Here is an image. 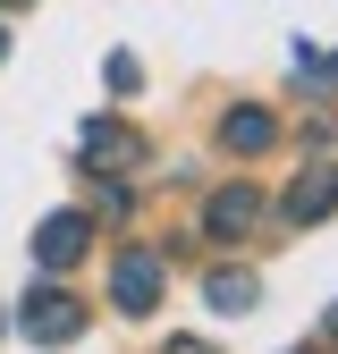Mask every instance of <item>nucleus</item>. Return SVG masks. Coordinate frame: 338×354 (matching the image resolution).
Returning <instances> with one entry per match:
<instances>
[{
  "label": "nucleus",
  "instance_id": "9",
  "mask_svg": "<svg viewBox=\"0 0 338 354\" xmlns=\"http://www.w3.org/2000/svg\"><path fill=\"white\" fill-rule=\"evenodd\" d=\"M296 84L330 93V84H338V51H296Z\"/></svg>",
  "mask_w": 338,
  "mask_h": 354
},
{
  "label": "nucleus",
  "instance_id": "2",
  "mask_svg": "<svg viewBox=\"0 0 338 354\" xmlns=\"http://www.w3.org/2000/svg\"><path fill=\"white\" fill-rule=\"evenodd\" d=\"M330 211H338V169H330V160L296 169L287 194H279V219H287V228H313V219H330Z\"/></svg>",
  "mask_w": 338,
  "mask_h": 354
},
{
  "label": "nucleus",
  "instance_id": "6",
  "mask_svg": "<svg viewBox=\"0 0 338 354\" xmlns=\"http://www.w3.org/2000/svg\"><path fill=\"white\" fill-rule=\"evenodd\" d=\"M144 160V136H136V127H118V118H94V127H84V169H136Z\"/></svg>",
  "mask_w": 338,
  "mask_h": 354
},
{
  "label": "nucleus",
  "instance_id": "7",
  "mask_svg": "<svg viewBox=\"0 0 338 354\" xmlns=\"http://www.w3.org/2000/svg\"><path fill=\"white\" fill-rule=\"evenodd\" d=\"M271 136H279L271 110H229V118H220V144H229V152H271Z\"/></svg>",
  "mask_w": 338,
  "mask_h": 354
},
{
  "label": "nucleus",
  "instance_id": "1",
  "mask_svg": "<svg viewBox=\"0 0 338 354\" xmlns=\"http://www.w3.org/2000/svg\"><path fill=\"white\" fill-rule=\"evenodd\" d=\"M84 295H68V287H34L26 304H17V329L34 337V346H68V337H84Z\"/></svg>",
  "mask_w": 338,
  "mask_h": 354
},
{
  "label": "nucleus",
  "instance_id": "5",
  "mask_svg": "<svg viewBox=\"0 0 338 354\" xmlns=\"http://www.w3.org/2000/svg\"><path fill=\"white\" fill-rule=\"evenodd\" d=\"M254 219H263V194H254V186H220L203 203V236L211 245H237V236H254Z\"/></svg>",
  "mask_w": 338,
  "mask_h": 354
},
{
  "label": "nucleus",
  "instance_id": "10",
  "mask_svg": "<svg viewBox=\"0 0 338 354\" xmlns=\"http://www.w3.org/2000/svg\"><path fill=\"white\" fill-rule=\"evenodd\" d=\"M169 354H211V346H203V337H178V346H169Z\"/></svg>",
  "mask_w": 338,
  "mask_h": 354
},
{
  "label": "nucleus",
  "instance_id": "13",
  "mask_svg": "<svg viewBox=\"0 0 338 354\" xmlns=\"http://www.w3.org/2000/svg\"><path fill=\"white\" fill-rule=\"evenodd\" d=\"M0 9H26V0H0Z\"/></svg>",
  "mask_w": 338,
  "mask_h": 354
},
{
  "label": "nucleus",
  "instance_id": "3",
  "mask_svg": "<svg viewBox=\"0 0 338 354\" xmlns=\"http://www.w3.org/2000/svg\"><path fill=\"white\" fill-rule=\"evenodd\" d=\"M84 253H94V219H84V211H51L34 228V261H42V270H76Z\"/></svg>",
  "mask_w": 338,
  "mask_h": 354
},
{
  "label": "nucleus",
  "instance_id": "12",
  "mask_svg": "<svg viewBox=\"0 0 338 354\" xmlns=\"http://www.w3.org/2000/svg\"><path fill=\"white\" fill-rule=\"evenodd\" d=\"M0 59H9V34H0Z\"/></svg>",
  "mask_w": 338,
  "mask_h": 354
},
{
  "label": "nucleus",
  "instance_id": "4",
  "mask_svg": "<svg viewBox=\"0 0 338 354\" xmlns=\"http://www.w3.org/2000/svg\"><path fill=\"white\" fill-rule=\"evenodd\" d=\"M161 253H118V270H110V295H118V313L127 321H144L152 304H161Z\"/></svg>",
  "mask_w": 338,
  "mask_h": 354
},
{
  "label": "nucleus",
  "instance_id": "11",
  "mask_svg": "<svg viewBox=\"0 0 338 354\" xmlns=\"http://www.w3.org/2000/svg\"><path fill=\"white\" fill-rule=\"evenodd\" d=\"M321 329H330V337H338V304H330V313H321Z\"/></svg>",
  "mask_w": 338,
  "mask_h": 354
},
{
  "label": "nucleus",
  "instance_id": "8",
  "mask_svg": "<svg viewBox=\"0 0 338 354\" xmlns=\"http://www.w3.org/2000/svg\"><path fill=\"white\" fill-rule=\"evenodd\" d=\"M254 295H263L254 270H211L203 279V304H211V313H254Z\"/></svg>",
  "mask_w": 338,
  "mask_h": 354
}]
</instances>
